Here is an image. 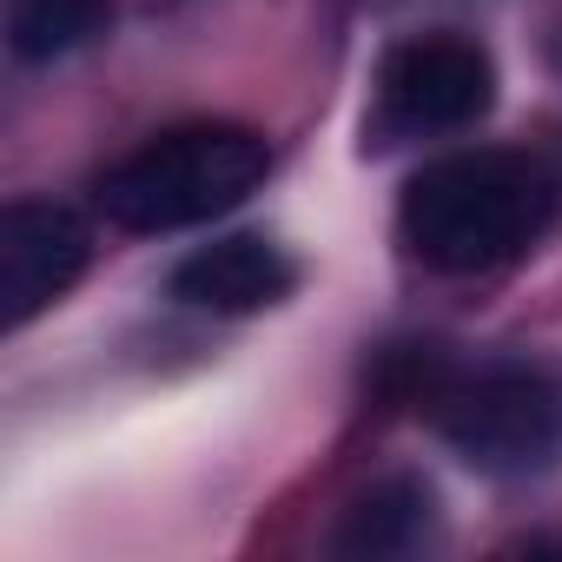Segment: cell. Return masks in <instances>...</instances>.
<instances>
[{
	"instance_id": "5b68a950",
	"label": "cell",
	"mask_w": 562,
	"mask_h": 562,
	"mask_svg": "<svg viewBox=\"0 0 562 562\" xmlns=\"http://www.w3.org/2000/svg\"><path fill=\"white\" fill-rule=\"evenodd\" d=\"M87 225L54 199H14L0 212V318H8V331L34 325L74 285L87 271Z\"/></svg>"
},
{
	"instance_id": "277c9868",
	"label": "cell",
	"mask_w": 562,
	"mask_h": 562,
	"mask_svg": "<svg viewBox=\"0 0 562 562\" xmlns=\"http://www.w3.org/2000/svg\"><path fill=\"white\" fill-rule=\"evenodd\" d=\"M496 100V60L463 34H411L378 60L371 133L378 146L463 133Z\"/></svg>"
},
{
	"instance_id": "3957f363",
	"label": "cell",
	"mask_w": 562,
	"mask_h": 562,
	"mask_svg": "<svg viewBox=\"0 0 562 562\" xmlns=\"http://www.w3.org/2000/svg\"><path fill=\"white\" fill-rule=\"evenodd\" d=\"M430 424L463 463L536 476L562 457V384L536 364H483L430 391Z\"/></svg>"
},
{
	"instance_id": "52a82bcc",
	"label": "cell",
	"mask_w": 562,
	"mask_h": 562,
	"mask_svg": "<svg viewBox=\"0 0 562 562\" xmlns=\"http://www.w3.org/2000/svg\"><path fill=\"white\" fill-rule=\"evenodd\" d=\"M106 27H113V0H14L8 8V47L27 67L67 60L93 47Z\"/></svg>"
},
{
	"instance_id": "8992f818",
	"label": "cell",
	"mask_w": 562,
	"mask_h": 562,
	"mask_svg": "<svg viewBox=\"0 0 562 562\" xmlns=\"http://www.w3.org/2000/svg\"><path fill=\"white\" fill-rule=\"evenodd\" d=\"M292 285H299L292 251L271 245V238H258V232L212 238L192 258H179V271H172V299L192 305V312H218V318L265 312L278 299H292Z\"/></svg>"
},
{
	"instance_id": "6da1fadb",
	"label": "cell",
	"mask_w": 562,
	"mask_h": 562,
	"mask_svg": "<svg viewBox=\"0 0 562 562\" xmlns=\"http://www.w3.org/2000/svg\"><path fill=\"white\" fill-rule=\"evenodd\" d=\"M555 199H562V186L536 153L470 146V153L430 159L404 186L397 238L417 265L470 278V271H496V265L522 258L549 232Z\"/></svg>"
},
{
	"instance_id": "9c48e42d",
	"label": "cell",
	"mask_w": 562,
	"mask_h": 562,
	"mask_svg": "<svg viewBox=\"0 0 562 562\" xmlns=\"http://www.w3.org/2000/svg\"><path fill=\"white\" fill-rule=\"evenodd\" d=\"M555 60H562V34H555Z\"/></svg>"
},
{
	"instance_id": "7a4b0ae2",
	"label": "cell",
	"mask_w": 562,
	"mask_h": 562,
	"mask_svg": "<svg viewBox=\"0 0 562 562\" xmlns=\"http://www.w3.org/2000/svg\"><path fill=\"white\" fill-rule=\"evenodd\" d=\"M265 172H271L265 133L232 126V120H192L126 153L100 179V212L120 232H186L251 199Z\"/></svg>"
},
{
	"instance_id": "ba28073f",
	"label": "cell",
	"mask_w": 562,
	"mask_h": 562,
	"mask_svg": "<svg viewBox=\"0 0 562 562\" xmlns=\"http://www.w3.org/2000/svg\"><path fill=\"white\" fill-rule=\"evenodd\" d=\"M430 536V490L411 483V476H391L378 483L371 496L351 503L345 529H338V549L345 555H404Z\"/></svg>"
}]
</instances>
